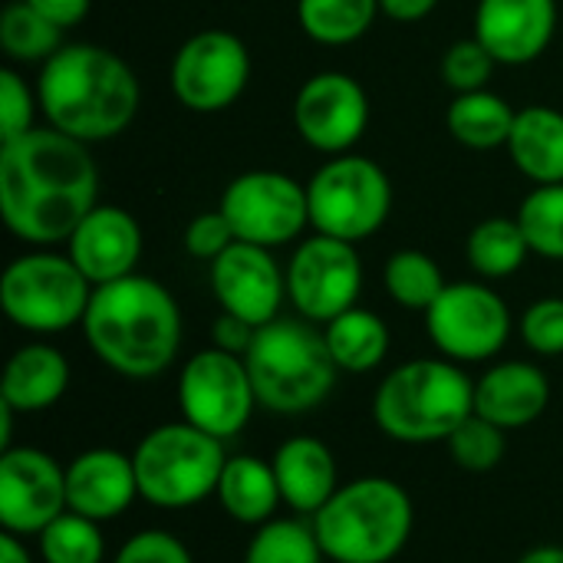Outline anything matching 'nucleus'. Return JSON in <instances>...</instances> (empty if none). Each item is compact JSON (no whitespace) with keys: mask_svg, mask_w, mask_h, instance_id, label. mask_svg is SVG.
Returning a JSON list of instances; mask_svg holds the SVG:
<instances>
[{"mask_svg":"<svg viewBox=\"0 0 563 563\" xmlns=\"http://www.w3.org/2000/svg\"><path fill=\"white\" fill-rule=\"evenodd\" d=\"M99 205V168L89 145L49 129L0 142V218L33 247L66 244Z\"/></svg>","mask_w":563,"mask_h":563,"instance_id":"obj_1","label":"nucleus"},{"mask_svg":"<svg viewBox=\"0 0 563 563\" xmlns=\"http://www.w3.org/2000/svg\"><path fill=\"white\" fill-rule=\"evenodd\" d=\"M46 122L86 145L122 135L142 102L132 66L96 43H63L36 76Z\"/></svg>","mask_w":563,"mask_h":563,"instance_id":"obj_2","label":"nucleus"},{"mask_svg":"<svg viewBox=\"0 0 563 563\" xmlns=\"http://www.w3.org/2000/svg\"><path fill=\"white\" fill-rule=\"evenodd\" d=\"M79 327L96 360L125 379H152L165 373L181 350L178 300L165 284L142 274L92 287Z\"/></svg>","mask_w":563,"mask_h":563,"instance_id":"obj_3","label":"nucleus"},{"mask_svg":"<svg viewBox=\"0 0 563 563\" xmlns=\"http://www.w3.org/2000/svg\"><path fill=\"white\" fill-rule=\"evenodd\" d=\"M310 525L327 561L389 563L412 538L416 508L399 482L369 475L340 485Z\"/></svg>","mask_w":563,"mask_h":563,"instance_id":"obj_4","label":"nucleus"},{"mask_svg":"<svg viewBox=\"0 0 563 563\" xmlns=\"http://www.w3.org/2000/svg\"><path fill=\"white\" fill-rule=\"evenodd\" d=\"M475 412V383L452 360H409L376 389L373 419L379 432L402 445L449 442Z\"/></svg>","mask_w":563,"mask_h":563,"instance_id":"obj_5","label":"nucleus"},{"mask_svg":"<svg viewBox=\"0 0 563 563\" xmlns=\"http://www.w3.org/2000/svg\"><path fill=\"white\" fill-rule=\"evenodd\" d=\"M244 363L257 402L274 416H303L317 409L340 376L323 330L303 317H277L257 327Z\"/></svg>","mask_w":563,"mask_h":563,"instance_id":"obj_6","label":"nucleus"},{"mask_svg":"<svg viewBox=\"0 0 563 563\" xmlns=\"http://www.w3.org/2000/svg\"><path fill=\"white\" fill-rule=\"evenodd\" d=\"M228 452L224 442L191 422H165L142 435L132 452L139 498L155 508H195L218 492Z\"/></svg>","mask_w":563,"mask_h":563,"instance_id":"obj_7","label":"nucleus"},{"mask_svg":"<svg viewBox=\"0 0 563 563\" xmlns=\"http://www.w3.org/2000/svg\"><path fill=\"white\" fill-rule=\"evenodd\" d=\"M92 300V284L69 254L33 251L13 257L0 277V307L7 320L26 333L49 336L82 323Z\"/></svg>","mask_w":563,"mask_h":563,"instance_id":"obj_8","label":"nucleus"},{"mask_svg":"<svg viewBox=\"0 0 563 563\" xmlns=\"http://www.w3.org/2000/svg\"><path fill=\"white\" fill-rule=\"evenodd\" d=\"M310 228L327 238L360 244L373 238L393 211L389 175L363 155H333L307 181Z\"/></svg>","mask_w":563,"mask_h":563,"instance_id":"obj_9","label":"nucleus"},{"mask_svg":"<svg viewBox=\"0 0 563 563\" xmlns=\"http://www.w3.org/2000/svg\"><path fill=\"white\" fill-rule=\"evenodd\" d=\"M257 393L244 356L208 346L195 353L178 376V409L195 429L228 442L251 422Z\"/></svg>","mask_w":563,"mask_h":563,"instance_id":"obj_10","label":"nucleus"},{"mask_svg":"<svg viewBox=\"0 0 563 563\" xmlns=\"http://www.w3.org/2000/svg\"><path fill=\"white\" fill-rule=\"evenodd\" d=\"M435 350L452 363H485L498 356L511 336V310L488 284L459 280L426 313Z\"/></svg>","mask_w":563,"mask_h":563,"instance_id":"obj_11","label":"nucleus"},{"mask_svg":"<svg viewBox=\"0 0 563 563\" xmlns=\"http://www.w3.org/2000/svg\"><path fill=\"white\" fill-rule=\"evenodd\" d=\"M168 82L185 109L201 115L224 112L251 82V53L231 30H201L178 46Z\"/></svg>","mask_w":563,"mask_h":563,"instance_id":"obj_12","label":"nucleus"},{"mask_svg":"<svg viewBox=\"0 0 563 563\" xmlns=\"http://www.w3.org/2000/svg\"><path fill=\"white\" fill-rule=\"evenodd\" d=\"M218 208L231 221L238 241L271 251L290 244L310 224L307 185L271 168L244 172L228 181Z\"/></svg>","mask_w":563,"mask_h":563,"instance_id":"obj_13","label":"nucleus"},{"mask_svg":"<svg viewBox=\"0 0 563 563\" xmlns=\"http://www.w3.org/2000/svg\"><path fill=\"white\" fill-rule=\"evenodd\" d=\"M360 290L363 264L356 244L327 234H313L297 244L287 267V300L303 320L327 327L330 320L356 307Z\"/></svg>","mask_w":563,"mask_h":563,"instance_id":"obj_14","label":"nucleus"},{"mask_svg":"<svg viewBox=\"0 0 563 563\" xmlns=\"http://www.w3.org/2000/svg\"><path fill=\"white\" fill-rule=\"evenodd\" d=\"M66 468L30 445L0 452V528L16 538H36L66 515Z\"/></svg>","mask_w":563,"mask_h":563,"instance_id":"obj_15","label":"nucleus"},{"mask_svg":"<svg viewBox=\"0 0 563 563\" xmlns=\"http://www.w3.org/2000/svg\"><path fill=\"white\" fill-rule=\"evenodd\" d=\"M300 139L323 155H346L369 125V96L350 73H313L294 99Z\"/></svg>","mask_w":563,"mask_h":563,"instance_id":"obj_16","label":"nucleus"},{"mask_svg":"<svg viewBox=\"0 0 563 563\" xmlns=\"http://www.w3.org/2000/svg\"><path fill=\"white\" fill-rule=\"evenodd\" d=\"M211 290L221 313L264 327L280 317L287 300V271H280L271 247L234 241L218 261H211Z\"/></svg>","mask_w":563,"mask_h":563,"instance_id":"obj_17","label":"nucleus"},{"mask_svg":"<svg viewBox=\"0 0 563 563\" xmlns=\"http://www.w3.org/2000/svg\"><path fill=\"white\" fill-rule=\"evenodd\" d=\"M558 33V0H478L475 40L501 66H528Z\"/></svg>","mask_w":563,"mask_h":563,"instance_id":"obj_18","label":"nucleus"},{"mask_svg":"<svg viewBox=\"0 0 563 563\" xmlns=\"http://www.w3.org/2000/svg\"><path fill=\"white\" fill-rule=\"evenodd\" d=\"M66 254L92 287L135 274L142 257V228L119 205H96L66 241Z\"/></svg>","mask_w":563,"mask_h":563,"instance_id":"obj_19","label":"nucleus"},{"mask_svg":"<svg viewBox=\"0 0 563 563\" xmlns=\"http://www.w3.org/2000/svg\"><path fill=\"white\" fill-rule=\"evenodd\" d=\"M139 498L132 455L115 449H89L66 465V505L89 521H112Z\"/></svg>","mask_w":563,"mask_h":563,"instance_id":"obj_20","label":"nucleus"},{"mask_svg":"<svg viewBox=\"0 0 563 563\" xmlns=\"http://www.w3.org/2000/svg\"><path fill=\"white\" fill-rule=\"evenodd\" d=\"M548 406L551 383L541 366L525 360L498 363L475 383V412L505 432L538 422Z\"/></svg>","mask_w":563,"mask_h":563,"instance_id":"obj_21","label":"nucleus"},{"mask_svg":"<svg viewBox=\"0 0 563 563\" xmlns=\"http://www.w3.org/2000/svg\"><path fill=\"white\" fill-rule=\"evenodd\" d=\"M271 465H274L284 505L297 515L313 518L340 488L336 459L320 439H310V435L287 439L274 452Z\"/></svg>","mask_w":563,"mask_h":563,"instance_id":"obj_22","label":"nucleus"},{"mask_svg":"<svg viewBox=\"0 0 563 563\" xmlns=\"http://www.w3.org/2000/svg\"><path fill=\"white\" fill-rule=\"evenodd\" d=\"M69 389V363L66 356L49 343H26L20 346L0 379V402L13 412H43L63 399Z\"/></svg>","mask_w":563,"mask_h":563,"instance_id":"obj_23","label":"nucleus"},{"mask_svg":"<svg viewBox=\"0 0 563 563\" xmlns=\"http://www.w3.org/2000/svg\"><path fill=\"white\" fill-rule=\"evenodd\" d=\"M505 148L534 185H563V112L551 106L521 109Z\"/></svg>","mask_w":563,"mask_h":563,"instance_id":"obj_24","label":"nucleus"},{"mask_svg":"<svg viewBox=\"0 0 563 563\" xmlns=\"http://www.w3.org/2000/svg\"><path fill=\"white\" fill-rule=\"evenodd\" d=\"M214 498L231 521L247 528L267 525L277 505H284L274 465L257 455H228Z\"/></svg>","mask_w":563,"mask_h":563,"instance_id":"obj_25","label":"nucleus"},{"mask_svg":"<svg viewBox=\"0 0 563 563\" xmlns=\"http://www.w3.org/2000/svg\"><path fill=\"white\" fill-rule=\"evenodd\" d=\"M323 336H327L330 356L340 366V373H353V376L383 366L389 356V346H393L386 320L363 307H353V310L340 313L336 320H330L323 327Z\"/></svg>","mask_w":563,"mask_h":563,"instance_id":"obj_26","label":"nucleus"},{"mask_svg":"<svg viewBox=\"0 0 563 563\" xmlns=\"http://www.w3.org/2000/svg\"><path fill=\"white\" fill-rule=\"evenodd\" d=\"M515 119H518V112L511 109V102L492 89L462 92L452 99V106L445 112V125H449L452 139L475 152H492V148L508 145Z\"/></svg>","mask_w":563,"mask_h":563,"instance_id":"obj_27","label":"nucleus"},{"mask_svg":"<svg viewBox=\"0 0 563 563\" xmlns=\"http://www.w3.org/2000/svg\"><path fill=\"white\" fill-rule=\"evenodd\" d=\"M531 244L518 218H485L468 231L465 261L485 280H505L525 267Z\"/></svg>","mask_w":563,"mask_h":563,"instance_id":"obj_28","label":"nucleus"},{"mask_svg":"<svg viewBox=\"0 0 563 563\" xmlns=\"http://www.w3.org/2000/svg\"><path fill=\"white\" fill-rule=\"evenodd\" d=\"M379 0H297L300 30L323 46H350L376 23Z\"/></svg>","mask_w":563,"mask_h":563,"instance_id":"obj_29","label":"nucleus"},{"mask_svg":"<svg viewBox=\"0 0 563 563\" xmlns=\"http://www.w3.org/2000/svg\"><path fill=\"white\" fill-rule=\"evenodd\" d=\"M383 287L386 294L402 307V310H416V313H429V307L442 297V290L449 287L442 267L435 257L422 254V251H396L386 267H383Z\"/></svg>","mask_w":563,"mask_h":563,"instance_id":"obj_30","label":"nucleus"},{"mask_svg":"<svg viewBox=\"0 0 563 563\" xmlns=\"http://www.w3.org/2000/svg\"><path fill=\"white\" fill-rule=\"evenodd\" d=\"M63 46V30L36 13L30 3L13 0L0 10V49L13 63H46Z\"/></svg>","mask_w":563,"mask_h":563,"instance_id":"obj_31","label":"nucleus"},{"mask_svg":"<svg viewBox=\"0 0 563 563\" xmlns=\"http://www.w3.org/2000/svg\"><path fill=\"white\" fill-rule=\"evenodd\" d=\"M313 525L294 518H271L261 525L244 551V563H323Z\"/></svg>","mask_w":563,"mask_h":563,"instance_id":"obj_32","label":"nucleus"},{"mask_svg":"<svg viewBox=\"0 0 563 563\" xmlns=\"http://www.w3.org/2000/svg\"><path fill=\"white\" fill-rule=\"evenodd\" d=\"M43 563H102L106 541L99 521H89L76 511L59 515L49 528L36 534Z\"/></svg>","mask_w":563,"mask_h":563,"instance_id":"obj_33","label":"nucleus"},{"mask_svg":"<svg viewBox=\"0 0 563 563\" xmlns=\"http://www.w3.org/2000/svg\"><path fill=\"white\" fill-rule=\"evenodd\" d=\"M515 218L531 244V254L563 261V185H538L528 191Z\"/></svg>","mask_w":563,"mask_h":563,"instance_id":"obj_34","label":"nucleus"},{"mask_svg":"<svg viewBox=\"0 0 563 563\" xmlns=\"http://www.w3.org/2000/svg\"><path fill=\"white\" fill-rule=\"evenodd\" d=\"M449 455L452 462L462 468V472H472V475H485V472H495L508 452V439H505V429L482 419L478 412H472L452 435H449Z\"/></svg>","mask_w":563,"mask_h":563,"instance_id":"obj_35","label":"nucleus"},{"mask_svg":"<svg viewBox=\"0 0 563 563\" xmlns=\"http://www.w3.org/2000/svg\"><path fill=\"white\" fill-rule=\"evenodd\" d=\"M495 66L498 59L475 40H459L445 49L442 56V82L462 96V92H478V89H488L492 76H495Z\"/></svg>","mask_w":563,"mask_h":563,"instance_id":"obj_36","label":"nucleus"},{"mask_svg":"<svg viewBox=\"0 0 563 563\" xmlns=\"http://www.w3.org/2000/svg\"><path fill=\"white\" fill-rule=\"evenodd\" d=\"M36 106L40 99L26 86V79L16 69L3 66L0 69V142L20 139L23 132H30Z\"/></svg>","mask_w":563,"mask_h":563,"instance_id":"obj_37","label":"nucleus"},{"mask_svg":"<svg viewBox=\"0 0 563 563\" xmlns=\"http://www.w3.org/2000/svg\"><path fill=\"white\" fill-rule=\"evenodd\" d=\"M521 340L538 356H563V297L534 300L525 310Z\"/></svg>","mask_w":563,"mask_h":563,"instance_id":"obj_38","label":"nucleus"},{"mask_svg":"<svg viewBox=\"0 0 563 563\" xmlns=\"http://www.w3.org/2000/svg\"><path fill=\"white\" fill-rule=\"evenodd\" d=\"M181 241H185V251H188L191 257L211 264V261H218V257L238 241V234H234L231 221L224 218V211L214 208V211H201L198 218H191Z\"/></svg>","mask_w":563,"mask_h":563,"instance_id":"obj_39","label":"nucleus"},{"mask_svg":"<svg viewBox=\"0 0 563 563\" xmlns=\"http://www.w3.org/2000/svg\"><path fill=\"white\" fill-rule=\"evenodd\" d=\"M112 563H195V561H191L188 548H185L175 534L152 528V531H139V534H132V538L115 551Z\"/></svg>","mask_w":563,"mask_h":563,"instance_id":"obj_40","label":"nucleus"},{"mask_svg":"<svg viewBox=\"0 0 563 563\" xmlns=\"http://www.w3.org/2000/svg\"><path fill=\"white\" fill-rule=\"evenodd\" d=\"M254 333H257V327H251L247 320L221 313L214 320V330H211V340H214L211 346H218L224 353H234V356H244L251 350V343H254Z\"/></svg>","mask_w":563,"mask_h":563,"instance_id":"obj_41","label":"nucleus"},{"mask_svg":"<svg viewBox=\"0 0 563 563\" xmlns=\"http://www.w3.org/2000/svg\"><path fill=\"white\" fill-rule=\"evenodd\" d=\"M23 3H30L36 13L53 20L59 30H69V26L82 23L89 7H92V0H23Z\"/></svg>","mask_w":563,"mask_h":563,"instance_id":"obj_42","label":"nucleus"},{"mask_svg":"<svg viewBox=\"0 0 563 563\" xmlns=\"http://www.w3.org/2000/svg\"><path fill=\"white\" fill-rule=\"evenodd\" d=\"M435 7H439V0H379V10L389 20H399V23L426 20Z\"/></svg>","mask_w":563,"mask_h":563,"instance_id":"obj_43","label":"nucleus"},{"mask_svg":"<svg viewBox=\"0 0 563 563\" xmlns=\"http://www.w3.org/2000/svg\"><path fill=\"white\" fill-rule=\"evenodd\" d=\"M0 563H33L26 544H23V538L7 534V531L0 534Z\"/></svg>","mask_w":563,"mask_h":563,"instance_id":"obj_44","label":"nucleus"},{"mask_svg":"<svg viewBox=\"0 0 563 563\" xmlns=\"http://www.w3.org/2000/svg\"><path fill=\"white\" fill-rule=\"evenodd\" d=\"M518 563H563V548H534Z\"/></svg>","mask_w":563,"mask_h":563,"instance_id":"obj_45","label":"nucleus"}]
</instances>
